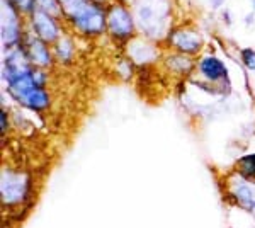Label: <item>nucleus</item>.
Wrapping results in <instances>:
<instances>
[{
  "instance_id": "obj_17",
  "label": "nucleus",
  "mask_w": 255,
  "mask_h": 228,
  "mask_svg": "<svg viewBox=\"0 0 255 228\" xmlns=\"http://www.w3.org/2000/svg\"><path fill=\"white\" fill-rule=\"evenodd\" d=\"M238 55H240L242 65H244L249 72H255V49L252 46H244V48H240Z\"/></svg>"
},
{
  "instance_id": "obj_22",
  "label": "nucleus",
  "mask_w": 255,
  "mask_h": 228,
  "mask_svg": "<svg viewBox=\"0 0 255 228\" xmlns=\"http://www.w3.org/2000/svg\"><path fill=\"white\" fill-rule=\"evenodd\" d=\"M209 3H211V7L215 10H220L221 7H223L225 3H226V0H209Z\"/></svg>"
},
{
  "instance_id": "obj_12",
  "label": "nucleus",
  "mask_w": 255,
  "mask_h": 228,
  "mask_svg": "<svg viewBox=\"0 0 255 228\" xmlns=\"http://www.w3.org/2000/svg\"><path fill=\"white\" fill-rule=\"evenodd\" d=\"M22 49L26 51L27 58L36 68H43V70H53L56 67V60H55V53H53V46L48 43H44L43 39L36 38L31 32H26L22 41Z\"/></svg>"
},
{
  "instance_id": "obj_2",
  "label": "nucleus",
  "mask_w": 255,
  "mask_h": 228,
  "mask_svg": "<svg viewBox=\"0 0 255 228\" xmlns=\"http://www.w3.org/2000/svg\"><path fill=\"white\" fill-rule=\"evenodd\" d=\"M129 7L139 34L163 46V41L175 24L172 0H133Z\"/></svg>"
},
{
  "instance_id": "obj_25",
  "label": "nucleus",
  "mask_w": 255,
  "mask_h": 228,
  "mask_svg": "<svg viewBox=\"0 0 255 228\" xmlns=\"http://www.w3.org/2000/svg\"><path fill=\"white\" fill-rule=\"evenodd\" d=\"M250 3H252V9H254V12H255V0H250Z\"/></svg>"
},
{
  "instance_id": "obj_4",
  "label": "nucleus",
  "mask_w": 255,
  "mask_h": 228,
  "mask_svg": "<svg viewBox=\"0 0 255 228\" xmlns=\"http://www.w3.org/2000/svg\"><path fill=\"white\" fill-rule=\"evenodd\" d=\"M0 194L3 208H12L10 211L29 208L34 198V177L24 169L3 167L0 174Z\"/></svg>"
},
{
  "instance_id": "obj_6",
  "label": "nucleus",
  "mask_w": 255,
  "mask_h": 228,
  "mask_svg": "<svg viewBox=\"0 0 255 228\" xmlns=\"http://www.w3.org/2000/svg\"><path fill=\"white\" fill-rule=\"evenodd\" d=\"M163 48L197 58L204 49V36L194 22H175L163 41Z\"/></svg>"
},
{
  "instance_id": "obj_19",
  "label": "nucleus",
  "mask_w": 255,
  "mask_h": 228,
  "mask_svg": "<svg viewBox=\"0 0 255 228\" xmlns=\"http://www.w3.org/2000/svg\"><path fill=\"white\" fill-rule=\"evenodd\" d=\"M36 2H38V9L44 10V12H49V14L56 15V17H60L61 20H63V17H61V7H60L58 0H36Z\"/></svg>"
},
{
  "instance_id": "obj_1",
  "label": "nucleus",
  "mask_w": 255,
  "mask_h": 228,
  "mask_svg": "<svg viewBox=\"0 0 255 228\" xmlns=\"http://www.w3.org/2000/svg\"><path fill=\"white\" fill-rule=\"evenodd\" d=\"M61 7V17L68 31L77 38L99 39L106 36L108 15L106 7L92 0H58Z\"/></svg>"
},
{
  "instance_id": "obj_5",
  "label": "nucleus",
  "mask_w": 255,
  "mask_h": 228,
  "mask_svg": "<svg viewBox=\"0 0 255 228\" xmlns=\"http://www.w3.org/2000/svg\"><path fill=\"white\" fill-rule=\"evenodd\" d=\"M106 15H108L106 36H108L114 46H119L125 51L128 43L139 34L133 10H131V7L126 2L113 0L106 7Z\"/></svg>"
},
{
  "instance_id": "obj_10",
  "label": "nucleus",
  "mask_w": 255,
  "mask_h": 228,
  "mask_svg": "<svg viewBox=\"0 0 255 228\" xmlns=\"http://www.w3.org/2000/svg\"><path fill=\"white\" fill-rule=\"evenodd\" d=\"M163 51H165V48L162 44L155 43V41L148 38H143L141 34L131 39L125 48V55L129 56V60L136 67H153L155 63H158L162 60Z\"/></svg>"
},
{
  "instance_id": "obj_3",
  "label": "nucleus",
  "mask_w": 255,
  "mask_h": 228,
  "mask_svg": "<svg viewBox=\"0 0 255 228\" xmlns=\"http://www.w3.org/2000/svg\"><path fill=\"white\" fill-rule=\"evenodd\" d=\"M48 70L34 67L31 73L5 85V90L15 104L26 107L31 113L44 114L53 106V95L48 89Z\"/></svg>"
},
{
  "instance_id": "obj_8",
  "label": "nucleus",
  "mask_w": 255,
  "mask_h": 228,
  "mask_svg": "<svg viewBox=\"0 0 255 228\" xmlns=\"http://www.w3.org/2000/svg\"><path fill=\"white\" fill-rule=\"evenodd\" d=\"M192 77H197V80L215 87L218 94H228L232 90L228 67L220 56L206 53L201 55L196 61V72Z\"/></svg>"
},
{
  "instance_id": "obj_16",
  "label": "nucleus",
  "mask_w": 255,
  "mask_h": 228,
  "mask_svg": "<svg viewBox=\"0 0 255 228\" xmlns=\"http://www.w3.org/2000/svg\"><path fill=\"white\" fill-rule=\"evenodd\" d=\"M235 172L255 184V153L244 155L242 159H238L235 164Z\"/></svg>"
},
{
  "instance_id": "obj_7",
  "label": "nucleus",
  "mask_w": 255,
  "mask_h": 228,
  "mask_svg": "<svg viewBox=\"0 0 255 228\" xmlns=\"http://www.w3.org/2000/svg\"><path fill=\"white\" fill-rule=\"evenodd\" d=\"M26 32L27 19L15 9L10 0H0V39L3 51L20 46Z\"/></svg>"
},
{
  "instance_id": "obj_24",
  "label": "nucleus",
  "mask_w": 255,
  "mask_h": 228,
  "mask_svg": "<svg viewBox=\"0 0 255 228\" xmlns=\"http://www.w3.org/2000/svg\"><path fill=\"white\" fill-rule=\"evenodd\" d=\"M92 2H96V3H101V5H109L113 0H92Z\"/></svg>"
},
{
  "instance_id": "obj_15",
  "label": "nucleus",
  "mask_w": 255,
  "mask_h": 228,
  "mask_svg": "<svg viewBox=\"0 0 255 228\" xmlns=\"http://www.w3.org/2000/svg\"><path fill=\"white\" fill-rule=\"evenodd\" d=\"M77 36L72 31H67L61 38L53 44V53H55L56 65L61 67H70L77 60Z\"/></svg>"
},
{
  "instance_id": "obj_23",
  "label": "nucleus",
  "mask_w": 255,
  "mask_h": 228,
  "mask_svg": "<svg viewBox=\"0 0 255 228\" xmlns=\"http://www.w3.org/2000/svg\"><path fill=\"white\" fill-rule=\"evenodd\" d=\"M254 17H255V12H250V14H247V15H245V24H247V26L254 24Z\"/></svg>"
},
{
  "instance_id": "obj_20",
  "label": "nucleus",
  "mask_w": 255,
  "mask_h": 228,
  "mask_svg": "<svg viewBox=\"0 0 255 228\" xmlns=\"http://www.w3.org/2000/svg\"><path fill=\"white\" fill-rule=\"evenodd\" d=\"M10 114L5 109V106H2V111H0V133H2V138H5V135L10 131Z\"/></svg>"
},
{
  "instance_id": "obj_14",
  "label": "nucleus",
  "mask_w": 255,
  "mask_h": 228,
  "mask_svg": "<svg viewBox=\"0 0 255 228\" xmlns=\"http://www.w3.org/2000/svg\"><path fill=\"white\" fill-rule=\"evenodd\" d=\"M228 184V194L235 200L237 205L247 211H255V188L252 186V182L235 172L233 179H230Z\"/></svg>"
},
{
  "instance_id": "obj_9",
  "label": "nucleus",
  "mask_w": 255,
  "mask_h": 228,
  "mask_svg": "<svg viewBox=\"0 0 255 228\" xmlns=\"http://www.w3.org/2000/svg\"><path fill=\"white\" fill-rule=\"evenodd\" d=\"M68 29L65 26V22L56 15L49 14L44 10H34L27 17V32L34 34L36 38L43 39L48 44H55L61 36L67 32Z\"/></svg>"
},
{
  "instance_id": "obj_21",
  "label": "nucleus",
  "mask_w": 255,
  "mask_h": 228,
  "mask_svg": "<svg viewBox=\"0 0 255 228\" xmlns=\"http://www.w3.org/2000/svg\"><path fill=\"white\" fill-rule=\"evenodd\" d=\"M221 19H223V22L226 24V26H232V24H233L232 10H230V9H223V10H221Z\"/></svg>"
},
{
  "instance_id": "obj_18",
  "label": "nucleus",
  "mask_w": 255,
  "mask_h": 228,
  "mask_svg": "<svg viewBox=\"0 0 255 228\" xmlns=\"http://www.w3.org/2000/svg\"><path fill=\"white\" fill-rule=\"evenodd\" d=\"M14 3V7L17 9L24 17H29L34 10H38V2L36 0H10Z\"/></svg>"
},
{
  "instance_id": "obj_13",
  "label": "nucleus",
  "mask_w": 255,
  "mask_h": 228,
  "mask_svg": "<svg viewBox=\"0 0 255 228\" xmlns=\"http://www.w3.org/2000/svg\"><path fill=\"white\" fill-rule=\"evenodd\" d=\"M160 61H162L163 68H165L172 77H177L182 80V78L194 75L197 60L194 56L182 55V53L172 51V49H165Z\"/></svg>"
},
{
  "instance_id": "obj_11",
  "label": "nucleus",
  "mask_w": 255,
  "mask_h": 228,
  "mask_svg": "<svg viewBox=\"0 0 255 228\" xmlns=\"http://www.w3.org/2000/svg\"><path fill=\"white\" fill-rule=\"evenodd\" d=\"M34 65L29 61L22 46L5 49L2 55V80L5 85L32 72Z\"/></svg>"
}]
</instances>
